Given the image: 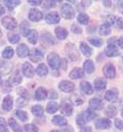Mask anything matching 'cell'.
<instances>
[{
  "instance_id": "13",
  "label": "cell",
  "mask_w": 123,
  "mask_h": 132,
  "mask_svg": "<svg viewBox=\"0 0 123 132\" xmlns=\"http://www.w3.org/2000/svg\"><path fill=\"white\" fill-rule=\"evenodd\" d=\"M43 19V13L36 9V8H32L29 11V20L32 22H40Z\"/></svg>"
},
{
  "instance_id": "32",
  "label": "cell",
  "mask_w": 123,
  "mask_h": 132,
  "mask_svg": "<svg viewBox=\"0 0 123 132\" xmlns=\"http://www.w3.org/2000/svg\"><path fill=\"white\" fill-rule=\"evenodd\" d=\"M111 33V25L109 23H104L99 28V34L102 36H107Z\"/></svg>"
},
{
  "instance_id": "45",
  "label": "cell",
  "mask_w": 123,
  "mask_h": 132,
  "mask_svg": "<svg viewBox=\"0 0 123 132\" xmlns=\"http://www.w3.org/2000/svg\"><path fill=\"white\" fill-rule=\"evenodd\" d=\"M25 130L26 132H38V127L35 126L34 124H26Z\"/></svg>"
},
{
  "instance_id": "5",
  "label": "cell",
  "mask_w": 123,
  "mask_h": 132,
  "mask_svg": "<svg viewBox=\"0 0 123 132\" xmlns=\"http://www.w3.org/2000/svg\"><path fill=\"white\" fill-rule=\"evenodd\" d=\"M61 111H62V114H63L64 116H71V115L73 114L74 108H73V104H72V102L70 101V99L66 98L62 101Z\"/></svg>"
},
{
  "instance_id": "10",
  "label": "cell",
  "mask_w": 123,
  "mask_h": 132,
  "mask_svg": "<svg viewBox=\"0 0 123 132\" xmlns=\"http://www.w3.org/2000/svg\"><path fill=\"white\" fill-rule=\"evenodd\" d=\"M29 56L33 63H38L43 59V53L41 52V50H39L37 48H33L29 52Z\"/></svg>"
},
{
  "instance_id": "21",
  "label": "cell",
  "mask_w": 123,
  "mask_h": 132,
  "mask_svg": "<svg viewBox=\"0 0 123 132\" xmlns=\"http://www.w3.org/2000/svg\"><path fill=\"white\" fill-rule=\"evenodd\" d=\"M29 52H30V50H29V48H28V46L26 44H20L18 46V48H17V53H18V55L20 57H26V56H28L29 55Z\"/></svg>"
},
{
  "instance_id": "9",
  "label": "cell",
  "mask_w": 123,
  "mask_h": 132,
  "mask_svg": "<svg viewBox=\"0 0 123 132\" xmlns=\"http://www.w3.org/2000/svg\"><path fill=\"white\" fill-rule=\"evenodd\" d=\"M23 81V77L21 75V72L19 70H17L7 80V82L10 84V86H14V85H19L21 82Z\"/></svg>"
},
{
  "instance_id": "53",
  "label": "cell",
  "mask_w": 123,
  "mask_h": 132,
  "mask_svg": "<svg viewBox=\"0 0 123 132\" xmlns=\"http://www.w3.org/2000/svg\"><path fill=\"white\" fill-rule=\"evenodd\" d=\"M60 67H61L63 70H66V69H67V60L63 59L62 62L60 63Z\"/></svg>"
},
{
  "instance_id": "27",
  "label": "cell",
  "mask_w": 123,
  "mask_h": 132,
  "mask_svg": "<svg viewBox=\"0 0 123 132\" xmlns=\"http://www.w3.org/2000/svg\"><path fill=\"white\" fill-rule=\"evenodd\" d=\"M80 50H81V52H82L85 56H90L92 54L91 47H90L87 43H85V42H81V43H80Z\"/></svg>"
},
{
  "instance_id": "15",
  "label": "cell",
  "mask_w": 123,
  "mask_h": 132,
  "mask_svg": "<svg viewBox=\"0 0 123 132\" xmlns=\"http://www.w3.org/2000/svg\"><path fill=\"white\" fill-rule=\"evenodd\" d=\"M118 98V91L116 88H111L108 91H106L105 93V99H107L108 101L114 102Z\"/></svg>"
},
{
  "instance_id": "50",
  "label": "cell",
  "mask_w": 123,
  "mask_h": 132,
  "mask_svg": "<svg viewBox=\"0 0 123 132\" xmlns=\"http://www.w3.org/2000/svg\"><path fill=\"white\" fill-rule=\"evenodd\" d=\"M56 4H57V2H56V1H45L44 3H42L43 7H45V8L53 7V6H56Z\"/></svg>"
},
{
  "instance_id": "37",
  "label": "cell",
  "mask_w": 123,
  "mask_h": 132,
  "mask_svg": "<svg viewBox=\"0 0 123 132\" xmlns=\"http://www.w3.org/2000/svg\"><path fill=\"white\" fill-rule=\"evenodd\" d=\"M14 115L22 121V122H26L28 119H29V116L28 114L25 112V111H22V110H18L14 112Z\"/></svg>"
},
{
  "instance_id": "4",
  "label": "cell",
  "mask_w": 123,
  "mask_h": 132,
  "mask_svg": "<svg viewBox=\"0 0 123 132\" xmlns=\"http://www.w3.org/2000/svg\"><path fill=\"white\" fill-rule=\"evenodd\" d=\"M113 40H114V39H113ZM113 40L110 39V40L108 41V46H107V48H106V50H105L106 55L109 56V57H114V56L119 55V50H118L117 46L115 45V43L113 42Z\"/></svg>"
},
{
  "instance_id": "56",
  "label": "cell",
  "mask_w": 123,
  "mask_h": 132,
  "mask_svg": "<svg viewBox=\"0 0 123 132\" xmlns=\"http://www.w3.org/2000/svg\"><path fill=\"white\" fill-rule=\"evenodd\" d=\"M117 43H118V45H119L121 48H123V36H122V37H120V38L118 39Z\"/></svg>"
},
{
  "instance_id": "2",
  "label": "cell",
  "mask_w": 123,
  "mask_h": 132,
  "mask_svg": "<svg viewBox=\"0 0 123 132\" xmlns=\"http://www.w3.org/2000/svg\"><path fill=\"white\" fill-rule=\"evenodd\" d=\"M61 14L66 20H72L75 16V10L69 3H64V4H62Z\"/></svg>"
},
{
  "instance_id": "61",
  "label": "cell",
  "mask_w": 123,
  "mask_h": 132,
  "mask_svg": "<svg viewBox=\"0 0 123 132\" xmlns=\"http://www.w3.org/2000/svg\"><path fill=\"white\" fill-rule=\"evenodd\" d=\"M1 83H2V80H1V76H0V85H1Z\"/></svg>"
},
{
  "instance_id": "31",
  "label": "cell",
  "mask_w": 123,
  "mask_h": 132,
  "mask_svg": "<svg viewBox=\"0 0 123 132\" xmlns=\"http://www.w3.org/2000/svg\"><path fill=\"white\" fill-rule=\"evenodd\" d=\"M36 73H37L38 76L44 77V76H46L48 74V69H47V67L45 66L44 64H40L39 66L36 68Z\"/></svg>"
},
{
  "instance_id": "57",
  "label": "cell",
  "mask_w": 123,
  "mask_h": 132,
  "mask_svg": "<svg viewBox=\"0 0 123 132\" xmlns=\"http://www.w3.org/2000/svg\"><path fill=\"white\" fill-rule=\"evenodd\" d=\"M53 97H55V98H57V97H58V94L55 92V90H52V91H51V95H50V98H53Z\"/></svg>"
},
{
  "instance_id": "30",
  "label": "cell",
  "mask_w": 123,
  "mask_h": 132,
  "mask_svg": "<svg viewBox=\"0 0 123 132\" xmlns=\"http://www.w3.org/2000/svg\"><path fill=\"white\" fill-rule=\"evenodd\" d=\"M13 54H14V50H13L12 47H10V46L5 47L4 50L2 51V57L5 59V60H9V59H11V57L13 56Z\"/></svg>"
},
{
  "instance_id": "22",
  "label": "cell",
  "mask_w": 123,
  "mask_h": 132,
  "mask_svg": "<svg viewBox=\"0 0 123 132\" xmlns=\"http://www.w3.org/2000/svg\"><path fill=\"white\" fill-rule=\"evenodd\" d=\"M70 78L71 79H74V80H76V79H80V78H82L83 76H84V72H83V70L82 69H80V68H74L71 72H70Z\"/></svg>"
},
{
  "instance_id": "18",
  "label": "cell",
  "mask_w": 123,
  "mask_h": 132,
  "mask_svg": "<svg viewBox=\"0 0 123 132\" xmlns=\"http://www.w3.org/2000/svg\"><path fill=\"white\" fill-rule=\"evenodd\" d=\"M22 72L27 78H33V76H34V69H33L32 65L29 63H24L23 64Z\"/></svg>"
},
{
  "instance_id": "43",
  "label": "cell",
  "mask_w": 123,
  "mask_h": 132,
  "mask_svg": "<svg viewBox=\"0 0 123 132\" xmlns=\"http://www.w3.org/2000/svg\"><path fill=\"white\" fill-rule=\"evenodd\" d=\"M77 20H78V22H79L80 24H82V25H87L88 22H89V16H88L86 13L81 12V13L78 15Z\"/></svg>"
},
{
  "instance_id": "44",
  "label": "cell",
  "mask_w": 123,
  "mask_h": 132,
  "mask_svg": "<svg viewBox=\"0 0 123 132\" xmlns=\"http://www.w3.org/2000/svg\"><path fill=\"white\" fill-rule=\"evenodd\" d=\"M88 42H90V44H92L95 47H101L103 45V40H101L99 38H95V37L88 38Z\"/></svg>"
},
{
  "instance_id": "46",
  "label": "cell",
  "mask_w": 123,
  "mask_h": 132,
  "mask_svg": "<svg viewBox=\"0 0 123 132\" xmlns=\"http://www.w3.org/2000/svg\"><path fill=\"white\" fill-rule=\"evenodd\" d=\"M1 87H2V91H3V92H6V93H8V92L11 90V86H10V84H9L7 81L2 82V83H1Z\"/></svg>"
},
{
  "instance_id": "14",
  "label": "cell",
  "mask_w": 123,
  "mask_h": 132,
  "mask_svg": "<svg viewBox=\"0 0 123 132\" xmlns=\"http://www.w3.org/2000/svg\"><path fill=\"white\" fill-rule=\"evenodd\" d=\"M61 18H60V14L57 12V11H51L49 13H47L45 15V21L47 24H58L60 22Z\"/></svg>"
},
{
  "instance_id": "38",
  "label": "cell",
  "mask_w": 123,
  "mask_h": 132,
  "mask_svg": "<svg viewBox=\"0 0 123 132\" xmlns=\"http://www.w3.org/2000/svg\"><path fill=\"white\" fill-rule=\"evenodd\" d=\"M28 37V41L32 43V44H36L37 43V40H38V32L36 30H31L29 35L27 36Z\"/></svg>"
},
{
  "instance_id": "55",
  "label": "cell",
  "mask_w": 123,
  "mask_h": 132,
  "mask_svg": "<svg viewBox=\"0 0 123 132\" xmlns=\"http://www.w3.org/2000/svg\"><path fill=\"white\" fill-rule=\"evenodd\" d=\"M91 127L86 126V127H81V131L80 132H91Z\"/></svg>"
},
{
  "instance_id": "51",
  "label": "cell",
  "mask_w": 123,
  "mask_h": 132,
  "mask_svg": "<svg viewBox=\"0 0 123 132\" xmlns=\"http://www.w3.org/2000/svg\"><path fill=\"white\" fill-rule=\"evenodd\" d=\"M115 127L119 130H122L123 129V121L120 119H115Z\"/></svg>"
},
{
  "instance_id": "54",
  "label": "cell",
  "mask_w": 123,
  "mask_h": 132,
  "mask_svg": "<svg viewBox=\"0 0 123 132\" xmlns=\"http://www.w3.org/2000/svg\"><path fill=\"white\" fill-rule=\"evenodd\" d=\"M117 7H118V10L120 13L123 14V1H119L118 4H117Z\"/></svg>"
},
{
  "instance_id": "34",
  "label": "cell",
  "mask_w": 123,
  "mask_h": 132,
  "mask_svg": "<svg viewBox=\"0 0 123 132\" xmlns=\"http://www.w3.org/2000/svg\"><path fill=\"white\" fill-rule=\"evenodd\" d=\"M59 110V104L56 101H50L48 102L47 106H46V112L48 114H55L57 111Z\"/></svg>"
},
{
  "instance_id": "23",
  "label": "cell",
  "mask_w": 123,
  "mask_h": 132,
  "mask_svg": "<svg viewBox=\"0 0 123 132\" xmlns=\"http://www.w3.org/2000/svg\"><path fill=\"white\" fill-rule=\"evenodd\" d=\"M47 97V90L44 87H38L35 91V98L37 100H43Z\"/></svg>"
},
{
  "instance_id": "11",
  "label": "cell",
  "mask_w": 123,
  "mask_h": 132,
  "mask_svg": "<svg viewBox=\"0 0 123 132\" xmlns=\"http://www.w3.org/2000/svg\"><path fill=\"white\" fill-rule=\"evenodd\" d=\"M111 127V121L107 118H101L95 122V128L99 130L109 129Z\"/></svg>"
},
{
  "instance_id": "52",
  "label": "cell",
  "mask_w": 123,
  "mask_h": 132,
  "mask_svg": "<svg viewBox=\"0 0 123 132\" xmlns=\"http://www.w3.org/2000/svg\"><path fill=\"white\" fill-rule=\"evenodd\" d=\"M29 3L32 4V5H37V6L42 4V2L40 0H29Z\"/></svg>"
},
{
  "instance_id": "20",
  "label": "cell",
  "mask_w": 123,
  "mask_h": 132,
  "mask_svg": "<svg viewBox=\"0 0 123 132\" xmlns=\"http://www.w3.org/2000/svg\"><path fill=\"white\" fill-rule=\"evenodd\" d=\"M12 105H13V98H12V96H10V95L5 96L4 99H3V101H2V109L4 111L8 112V111L12 110Z\"/></svg>"
},
{
  "instance_id": "1",
  "label": "cell",
  "mask_w": 123,
  "mask_h": 132,
  "mask_svg": "<svg viewBox=\"0 0 123 132\" xmlns=\"http://www.w3.org/2000/svg\"><path fill=\"white\" fill-rule=\"evenodd\" d=\"M66 53H67L68 57H69L72 62L79 61V59H80L79 51H78L77 47H76L73 43H68V44L66 45Z\"/></svg>"
},
{
  "instance_id": "26",
  "label": "cell",
  "mask_w": 123,
  "mask_h": 132,
  "mask_svg": "<svg viewBox=\"0 0 123 132\" xmlns=\"http://www.w3.org/2000/svg\"><path fill=\"white\" fill-rule=\"evenodd\" d=\"M55 33H56V36L58 39L60 40H65L67 37H68V31L63 28V27H57L56 30H55Z\"/></svg>"
},
{
  "instance_id": "29",
  "label": "cell",
  "mask_w": 123,
  "mask_h": 132,
  "mask_svg": "<svg viewBox=\"0 0 123 132\" xmlns=\"http://www.w3.org/2000/svg\"><path fill=\"white\" fill-rule=\"evenodd\" d=\"M20 30H21V34L23 35V36H28L29 33H30V25H29V23L27 22V21H24V22H22L21 23V27H20Z\"/></svg>"
},
{
  "instance_id": "36",
  "label": "cell",
  "mask_w": 123,
  "mask_h": 132,
  "mask_svg": "<svg viewBox=\"0 0 123 132\" xmlns=\"http://www.w3.org/2000/svg\"><path fill=\"white\" fill-rule=\"evenodd\" d=\"M32 114L34 116H36V117H42L43 114H44V109L41 105H39V104L34 105L32 108Z\"/></svg>"
},
{
  "instance_id": "35",
  "label": "cell",
  "mask_w": 123,
  "mask_h": 132,
  "mask_svg": "<svg viewBox=\"0 0 123 132\" xmlns=\"http://www.w3.org/2000/svg\"><path fill=\"white\" fill-rule=\"evenodd\" d=\"M70 101L73 102L75 105H80V104H82V103L84 102V98H83L79 93H75V94L72 95Z\"/></svg>"
},
{
  "instance_id": "6",
  "label": "cell",
  "mask_w": 123,
  "mask_h": 132,
  "mask_svg": "<svg viewBox=\"0 0 123 132\" xmlns=\"http://www.w3.org/2000/svg\"><path fill=\"white\" fill-rule=\"evenodd\" d=\"M1 23H2L3 27H4L5 29H7V30H14V29L17 28V26H18L17 21H16L12 16H10V15L4 16V18L2 19V21H1Z\"/></svg>"
},
{
  "instance_id": "19",
  "label": "cell",
  "mask_w": 123,
  "mask_h": 132,
  "mask_svg": "<svg viewBox=\"0 0 123 132\" xmlns=\"http://www.w3.org/2000/svg\"><path fill=\"white\" fill-rule=\"evenodd\" d=\"M80 116L82 117V119H83V121L86 123V122H89V121H91L93 120L95 117H96V114L90 110V109H88V110H86V111H84V112H82L81 114H80Z\"/></svg>"
},
{
  "instance_id": "40",
  "label": "cell",
  "mask_w": 123,
  "mask_h": 132,
  "mask_svg": "<svg viewBox=\"0 0 123 132\" xmlns=\"http://www.w3.org/2000/svg\"><path fill=\"white\" fill-rule=\"evenodd\" d=\"M42 41H43L44 43H48L49 45H52V44L56 43L53 37L48 33V32H46V33H44L43 35H42Z\"/></svg>"
},
{
  "instance_id": "49",
  "label": "cell",
  "mask_w": 123,
  "mask_h": 132,
  "mask_svg": "<svg viewBox=\"0 0 123 132\" xmlns=\"http://www.w3.org/2000/svg\"><path fill=\"white\" fill-rule=\"evenodd\" d=\"M71 30H72V32H73V33L78 34V35H80V34L82 33L81 28H80V27H78V26H77V25H75V24H73V25H72Z\"/></svg>"
},
{
  "instance_id": "7",
  "label": "cell",
  "mask_w": 123,
  "mask_h": 132,
  "mask_svg": "<svg viewBox=\"0 0 123 132\" xmlns=\"http://www.w3.org/2000/svg\"><path fill=\"white\" fill-rule=\"evenodd\" d=\"M59 88L61 89L63 92H66V93H71L74 91L75 89V85L73 82L71 81H68V80H63L60 82L59 84Z\"/></svg>"
},
{
  "instance_id": "62",
  "label": "cell",
  "mask_w": 123,
  "mask_h": 132,
  "mask_svg": "<svg viewBox=\"0 0 123 132\" xmlns=\"http://www.w3.org/2000/svg\"><path fill=\"white\" fill-rule=\"evenodd\" d=\"M1 35H2V32H1V30H0V36H1Z\"/></svg>"
},
{
  "instance_id": "59",
  "label": "cell",
  "mask_w": 123,
  "mask_h": 132,
  "mask_svg": "<svg viewBox=\"0 0 123 132\" xmlns=\"http://www.w3.org/2000/svg\"><path fill=\"white\" fill-rule=\"evenodd\" d=\"M104 4H105L106 6H111V5H112V2H111V1H104Z\"/></svg>"
},
{
  "instance_id": "48",
  "label": "cell",
  "mask_w": 123,
  "mask_h": 132,
  "mask_svg": "<svg viewBox=\"0 0 123 132\" xmlns=\"http://www.w3.org/2000/svg\"><path fill=\"white\" fill-rule=\"evenodd\" d=\"M17 92H18V94H20L21 96H24V97H28V98H29V93H28V91H27L24 87L19 88Z\"/></svg>"
},
{
  "instance_id": "3",
  "label": "cell",
  "mask_w": 123,
  "mask_h": 132,
  "mask_svg": "<svg viewBox=\"0 0 123 132\" xmlns=\"http://www.w3.org/2000/svg\"><path fill=\"white\" fill-rule=\"evenodd\" d=\"M47 63L52 70H58L60 68V63H61V60H60V56L58 55V53L50 52L47 55Z\"/></svg>"
},
{
  "instance_id": "63",
  "label": "cell",
  "mask_w": 123,
  "mask_h": 132,
  "mask_svg": "<svg viewBox=\"0 0 123 132\" xmlns=\"http://www.w3.org/2000/svg\"><path fill=\"white\" fill-rule=\"evenodd\" d=\"M122 116H123V112H122Z\"/></svg>"
},
{
  "instance_id": "39",
  "label": "cell",
  "mask_w": 123,
  "mask_h": 132,
  "mask_svg": "<svg viewBox=\"0 0 123 132\" xmlns=\"http://www.w3.org/2000/svg\"><path fill=\"white\" fill-rule=\"evenodd\" d=\"M106 116H108L109 118H114L116 115H117V110L114 105H109L107 109H106V112H105Z\"/></svg>"
},
{
  "instance_id": "12",
  "label": "cell",
  "mask_w": 123,
  "mask_h": 132,
  "mask_svg": "<svg viewBox=\"0 0 123 132\" xmlns=\"http://www.w3.org/2000/svg\"><path fill=\"white\" fill-rule=\"evenodd\" d=\"M89 108L92 111H99L104 108V101L97 97H93L89 100Z\"/></svg>"
},
{
  "instance_id": "33",
  "label": "cell",
  "mask_w": 123,
  "mask_h": 132,
  "mask_svg": "<svg viewBox=\"0 0 123 132\" xmlns=\"http://www.w3.org/2000/svg\"><path fill=\"white\" fill-rule=\"evenodd\" d=\"M83 67H84L85 73H87V74H92L94 72V64L90 60H86L83 64Z\"/></svg>"
},
{
  "instance_id": "17",
  "label": "cell",
  "mask_w": 123,
  "mask_h": 132,
  "mask_svg": "<svg viewBox=\"0 0 123 132\" xmlns=\"http://www.w3.org/2000/svg\"><path fill=\"white\" fill-rule=\"evenodd\" d=\"M80 89L86 95H90L93 93V88H92L91 84L88 81H82L80 83Z\"/></svg>"
},
{
  "instance_id": "16",
  "label": "cell",
  "mask_w": 123,
  "mask_h": 132,
  "mask_svg": "<svg viewBox=\"0 0 123 132\" xmlns=\"http://www.w3.org/2000/svg\"><path fill=\"white\" fill-rule=\"evenodd\" d=\"M12 70V64H10L9 62L7 61H3V60H0V73L1 74H9Z\"/></svg>"
},
{
  "instance_id": "47",
  "label": "cell",
  "mask_w": 123,
  "mask_h": 132,
  "mask_svg": "<svg viewBox=\"0 0 123 132\" xmlns=\"http://www.w3.org/2000/svg\"><path fill=\"white\" fill-rule=\"evenodd\" d=\"M27 102H28V97H24V96H20L19 99L17 100L18 106H23V105L27 104Z\"/></svg>"
},
{
  "instance_id": "28",
  "label": "cell",
  "mask_w": 123,
  "mask_h": 132,
  "mask_svg": "<svg viewBox=\"0 0 123 132\" xmlns=\"http://www.w3.org/2000/svg\"><path fill=\"white\" fill-rule=\"evenodd\" d=\"M8 125L10 126V128L12 129L13 132H23V128L21 127V125L18 124V122L13 118L8 119Z\"/></svg>"
},
{
  "instance_id": "58",
  "label": "cell",
  "mask_w": 123,
  "mask_h": 132,
  "mask_svg": "<svg viewBox=\"0 0 123 132\" xmlns=\"http://www.w3.org/2000/svg\"><path fill=\"white\" fill-rule=\"evenodd\" d=\"M4 12H5V9H4V7L0 4V15H2V14H4Z\"/></svg>"
},
{
  "instance_id": "42",
  "label": "cell",
  "mask_w": 123,
  "mask_h": 132,
  "mask_svg": "<svg viewBox=\"0 0 123 132\" xmlns=\"http://www.w3.org/2000/svg\"><path fill=\"white\" fill-rule=\"evenodd\" d=\"M7 39H8V41H9L10 43L16 44V43H18V42L20 41L21 37H20V35H19V34L8 33V35H7Z\"/></svg>"
},
{
  "instance_id": "41",
  "label": "cell",
  "mask_w": 123,
  "mask_h": 132,
  "mask_svg": "<svg viewBox=\"0 0 123 132\" xmlns=\"http://www.w3.org/2000/svg\"><path fill=\"white\" fill-rule=\"evenodd\" d=\"M4 4H5V6H6L9 10H12V9H14V7H17L18 5L21 4V1H18V0H14V1L6 0V1L4 2Z\"/></svg>"
},
{
  "instance_id": "8",
  "label": "cell",
  "mask_w": 123,
  "mask_h": 132,
  "mask_svg": "<svg viewBox=\"0 0 123 132\" xmlns=\"http://www.w3.org/2000/svg\"><path fill=\"white\" fill-rule=\"evenodd\" d=\"M103 74L106 78L108 79H113L116 76V70L115 67L112 64H107L106 66L103 68Z\"/></svg>"
},
{
  "instance_id": "25",
  "label": "cell",
  "mask_w": 123,
  "mask_h": 132,
  "mask_svg": "<svg viewBox=\"0 0 123 132\" xmlns=\"http://www.w3.org/2000/svg\"><path fill=\"white\" fill-rule=\"evenodd\" d=\"M107 87V82L105 79L103 78H97L95 81H94V89L96 91H102L104 89H106Z\"/></svg>"
},
{
  "instance_id": "60",
  "label": "cell",
  "mask_w": 123,
  "mask_h": 132,
  "mask_svg": "<svg viewBox=\"0 0 123 132\" xmlns=\"http://www.w3.org/2000/svg\"><path fill=\"white\" fill-rule=\"evenodd\" d=\"M50 132H62V131H59V130H51Z\"/></svg>"
},
{
  "instance_id": "24",
  "label": "cell",
  "mask_w": 123,
  "mask_h": 132,
  "mask_svg": "<svg viewBox=\"0 0 123 132\" xmlns=\"http://www.w3.org/2000/svg\"><path fill=\"white\" fill-rule=\"evenodd\" d=\"M51 122L55 124V125H57V126H67V124H68V121L66 120V118H64L63 116L61 115H57V116H55L53 118H52V120H51Z\"/></svg>"
}]
</instances>
